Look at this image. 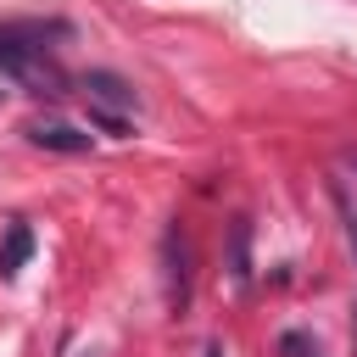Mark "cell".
<instances>
[{"instance_id":"cell-5","label":"cell","mask_w":357,"mask_h":357,"mask_svg":"<svg viewBox=\"0 0 357 357\" xmlns=\"http://www.w3.org/2000/svg\"><path fill=\"white\" fill-rule=\"evenodd\" d=\"M28 257H33V229L17 218V223H6V240H0V279H17Z\"/></svg>"},{"instance_id":"cell-3","label":"cell","mask_w":357,"mask_h":357,"mask_svg":"<svg viewBox=\"0 0 357 357\" xmlns=\"http://www.w3.org/2000/svg\"><path fill=\"white\" fill-rule=\"evenodd\" d=\"M78 84H84V95H89L95 106H106V112H139L134 84H128V78H117V73H106V67H89Z\"/></svg>"},{"instance_id":"cell-9","label":"cell","mask_w":357,"mask_h":357,"mask_svg":"<svg viewBox=\"0 0 357 357\" xmlns=\"http://www.w3.org/2000/svg\"><path fill=\"white\" fill-rule=\"evenodd\" d=\"M284 351H290V357H324V351H318V340H312V335H301V329H290V335H284Z\"/></svg>"},{"instance_id":"cell-7","label":"cell","mask_w":357,"mask_h":357,"mask_svg":"<svg viewBox=\"0 0 357 357\" xmlns=\"http://www.w3.org/2000/svg\"><path fill=\"white\" fill-rule=\"evenodd\" d=\"M335 212H340V229H346V245H351V257H357V206H351V195H346V190H335Z\"/></svg>"},{"instance_id":"cell-11","label":"cell","mask_w":357,"mask_h":357,"mask_svg":"<svg viewBox=\"0 0 357 357\" xmlns=\"http://www.w3.org/2000/svg\"><path fill=\"white\" fill-rule=\"evenodd\" d=\"M346 162H351V167H357V156H346Z\"/></svg>"},{"instance_id":"cell-12","label":"cell","mask_w":357,"mask_h":357,"mask_svg":"<svg viewBox=\"0 0 357 357\" xmlns=\"http://www.w3.org/2000/svg\"><path fill=\"white\" fill-rule=\"evenodd\" d=\"M351 335H357V324H351Z\"/></svg>"},{"instance_id":"cell-1","label":"cell","mask_w":357,"mask_h":357,"mask_svg":"<svg viewBox=\"0 0 357 357\" xmlns=\"http://www.w3.org/2000/svg\"><path fill=\"white\" fill-rule=\"evenodd\" d=\"M0 78L28 95H45V100H56L67 84L45 50V28H28V22H0Z\"/></svg>"},{"instance_id":"cell-4","label":"cell","mask_w":357,"mask_h":357,"mask_svg":"<svg viewBox=\"0 0 357 357\" xmlns=\"http://www.w3.org/2000/svg\"><path fill=\"white\" fill-rule=\"evenodd\" d=\"M28 139H33L39 151H61V156L89 151V134L73 128V123H61V117H39V123H28Z\"/></svg>"},{"instance_id":"cell-6","label":"cell","mask_w":357,"mask_h":357,"mask_svg":"<svg viewBox=\"0 0 357 357\" xmlns=\"http://www.w3.org/2000/svg\"><path fill=\"white\" fill-rule=\"evenodd\" d=\"M229 284L234 290L251 284V218H234L229 223Z\"/></svg>"},{"instance_id":"cell-8","label":"cell","mask_w":357,"mask_h":357,"mask_svg":"<svg viewBox=\"0 0 357 357\" xmlns=\"http://www.w3.org/2000/svg\"><path fill=\"white\" fill-rule=\"evenodd\" d=\"M89 117H95V128H106V134H117V139L128 134V123H123L117 112H106V106H95V100H89Z\"/></svg>"},{"instance_id":"cell-2","label":"cell","mask_w":357,"mask_h":357,"mask_svg":"<svg viewBox=\"0 0 357 357\" xmlns=\"http://www.w3.org/2000/svg\"><path fill=\"white\" fill-rule=\"evenodd\" d=\"M190 234H184V223H167L162 229V301H167V312L178 318V312H190Z\"/></svg>"},{"instance_id":"cell-10","label":"cell","mask_w":357,"mask_h":357,"mask_svg":"<svg viewBox=\"0 0 357 357\" xmlns=\"http://www.w3.org/2000/svg\"><path fill=\"white\" fill-rule=\"evenodd\" d=\"M201 357H223V346H218V340H206V351H201Z\"/></svg>"}]
</instances>
